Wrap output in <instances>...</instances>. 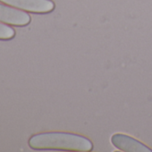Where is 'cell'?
Segmentation results:
<instances>
[{
    "instance_id": "cell-1",
    "label": "cell",
    "mask_w": 152,
    "mask_h": 152,
    "mask_svg": "<svg viewBox=\"0 0 152 152\" xmlns=\"http://www.w3.org/2000/svg\"><path fill=\"white\" fill-rule=\"evenodd\" d=\"M31 148L35 150H65L87 152L92 150L91 141L81 135L49 132L32 135L28 141Z\"/></svg>"
},
{
    "instance_id": "cell-2",
    "label": "cell",
    "mask_w": 152,
    "mask_h": 152,
    "mask_svg": "<svg viewBox=\"0 0 152 152\" xmlns=\"http://www.w3.org/2000/svg\"><path fill=\"white\" fill-rule=\"evenodd\" d=\"M0 2L33 14H48L55 8V4L51 0H0Z\"/></svg>"
},
{
    "instance_id": "cell-3",
    "label": "cell",
    "mask_w": 152,
    "mask_h": 152,
    "mask_svg": "<svg viewBox=\"0 0 152 152\" xmlns=\"http://www.w3.org/2000/svg\"><path fill=\"white\" fill-rule=\"evenodd\" d=\"M31 21V17L24 11L16 9L6 4H0V23L10 26H27Z\"/></svg>"
},
{
    "instance_id": "cell-4",
    "label": "cell",
    "mask_w": 152,
    "mask_h": 152,
    "mask_svg": "<svg viewBox=\"0 0 152 152\" xmlns=\"http://www.w3.org/2000/svg\"><path fill=\"white\" fill-rule=\"evenodd\" d=\"M112 144L122 151L126 152H151L152 150L147 146L138 141L137 140L124 135V134H114L111 137Z\"/></svg>"
},
{
    "instance_id": "cell-5",
    "label": "cell",
    "mask_w": 152,
    "mask_h": 152,
    "mask_svg": "<svg viewBox=\"0 0 152 152\" xmlns=\"http://www.w3.org/2000/svg\"><path fill=\"white\" fill-rule=\"evenodd\" d=\"M15 37V31L10 25L0 23V40H9Z\"/></svg>"
}]
</instances>
